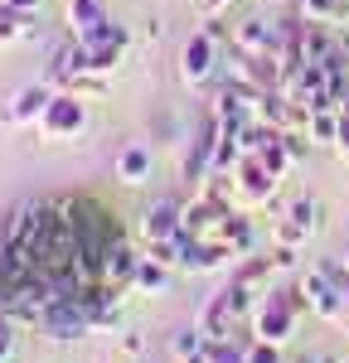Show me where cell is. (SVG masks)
Listing matches in <instances>:
<instances>
[{"label": "cell", "instance_id": "5bb4252c", "mask_svg": "<svg viewBox=\"0 0 349 363\" xmlns=\"http://www.w3.org/2000/svg\"><path fill=\"white\" fill-rule=\"evenodd\" d=\"M116 184H126V189H136V184H145L150 179V169H155V155H150V145H141V140H126L121 150H116Z\"/></svg>", "mask_w": 349, "mask_h": 363}, {"label": "cell", "instance_id": "6da1fadb", "mask_svg": "<svg viewBox=\"0 0 349 363\" xmlns=\"http://www.w3.org/2000/svg\"><path fill=\"white\" fill-rule=\"evenodd\" d=\"M228 29L218 20H204L184 44H179V83L184 87H204L214 73H218V49H223Z\"/></svg>", "mask_w": 349, "mask_h": 363}, {"label": "cell", "instance_id": "30bf717a", "mask_svg": "<svg viewBox=\"0 0 349 363\" xmlns=\"http://www.w3.org/2000/svg\"><path fill=\"white\" fill-rule=\"evenodd\" d=\"M136 267H141V252L131 238H112L107 247H102V286L107 291H131V277H136Z\"/></svg>", "mask_w": 349, "mask_h": 363}, {"label": "cell", "instance_id": "e0dca14e", "mask_svg": "<svg viewBox=\"0 0 349 363\" xmlns=\"http://www.w3.org/2000/svg\"><path fill=\"white\" fill-rule=\"evenodd\" d=\"M209 344L214 339L204 335L199 325H179L170 335V359L174 363H209Z\"/></svg>", "mask_w": 349, "mask_h": 363}, {"label": "cell", "instance_id": "7c38bea8", "mask_svg": "<svg viewBox=\"0 0 349 363\" xmlns=\"http://www.w3.org/2000/svg\"><path fill=\"white\" fill-rule=\"evenodd\" d=\"M126 44H131L126 25H116L112 34H107V39H97V44H83V49H87V73L112 78L116 68H121V58H126Z\"/></svg>", "mask_w": 349, "mask_h": 363}, {"label": "cell", "instance_id": "83f0119b", "mask_svg": "<svg viewBox=\"0 0 349 363\" xmlns=\"http://www.w3.org/2000/svg\"><path fill=\"white\" fill-rule=\"evenodd\" d=\"M121 354H126V359H141V354H145V339L141 335H126V339H121Z\"/></svg>", "mask_w": 349, "mask_h": 363}, {"label": "cell", "instance_id": "cb8c5ba5", "mask_svg": "<svg viewBox=\"0 0 349 363\" xmlns=\"http://www.w3.org/2000/svg\"><path fill=\"white\" fill-rule=\"evenodd\" d=\"M209 363H248V344H233V339H214V344H209Z\"/></svg>", "mask_w": 349, "mask_h": 363}, {"label": "cell", "instance_id": "f546056e", "mask_svg": "<svg viewBox=\"0 0 349 363\" xmlns=\"http://www.w3.org/2000/svg\"><path fill=\"white\" fill-rule=\"evenodd\" d=\"M5 5H15V10H25V15H39V10H44V0H5Z\"/></svg>", "mask_w": 349, "mask_h": 363}, {"label": "cell", "instance_id": "44dd1931", "mask_svg": "<svg viewBox=\"0 0 349 363\" xmlns=\"http://www.w3.org/2000/svg\"><path fill=\"white\" fill-rule=\"evenodd\" d=\"M29 34H34V15H25V10H15V5L0 0V44H10V39H29Z\"/></svg>", "mask_w": 349, "mask_h": 363}, {"label": "cell", "instance_id": "836d02e7", "mask_svg": "<svg viewBox=\"0 0 349 363\" xmlns=\"http://www.w3.org/2000/svg\"><path fill=\"white\" fill-rule=\"evenodd\" d=\"M340 5H345V10H349V0H340Z\"/></svg>", "mask_w": 349, "mask_h": 363}, {"label": "cell", "instance_id": "4316f807", "mask_svg": "<svg viewBox=\"0 0 349 363\" xmlns=\"http://www.w3.org/2000/svg\"><path fill=\"white\" fill-rule=\"evenodd\" d=\"M15 320L10 315H0V363H15Z\"/></svg>", "mask_w": 349, "mask_h": 363}, {"label": "cell", "instance_id": "7a4b0ae2", "mask_svg": "<svg viewBox=\"0 0 349 363\" xmlns=\"http://www.w3.org/2000/svg\"><path fill=\"white\" fill-rule=\"evenodd\" d=\"M301 315H306L301 291H296V286H277V291H267V301H262L257 315H253V335L272 339V344H287V339L296 335V325H301Z\"/></svg>", "mask_w": 349, "mask_h": 363}, {"label": "cell", "instance_id": "d6986e66", "mask_svg": "<svg viewBox=\"0 0 349 363\" xmlns=\"http://www.w3.org/2000/svg\"><path fill=\"white\" fill-rule=\"evenodd\" d=\"M272 277H277L272 257H238V272H233V281H238V286H248V291H262V286H267Z\"/></svg>", "mask_w": 349, "mask_h": 363}, {"label": "cell", "instance_id": "1f68e13d", "mask_svg": "<svg viewBox=\"0 0 349 363\" xmlns=\"http://www.w3.org/2000/svg\"><path fill=\"white\" fill-rule=\"evenodd\" d=\"M345 320H349V286H345Z\"/></svg>", "mask_w": 349, "mask_h": 363}, {"label": "cell", "instance_id": "4fadbf2b", "mask_svg": "<svg viewBox=\"0 0 349 363\" xmlns=\"http://www.w3.org/2000/svg\"><path fill=\"white\" fill-rule=\"evenodd\" d=\"M218 136H223V126L209 116V126L199 131V140L189 145V155H184V184H204L209 179V169H214V150H218Z\"/></svg>", "mask_w": 349, "mask_h": 363}, {"label": "cell", "instance_id": "484cf974", "mask_svg": "<svg viewBox=\"0 0 349 363\" xmlns=\"http://www.w3.org/2000/svg\"><path fill=\"white\" fill-rule=\"evenodd\" d=\"M248 363H282V344H272V339H253V344H248Z\"/></svg>", "mask_w": 349, "mask_h": 363}, {"label": "cell", "instance_id": "f1b7e54d", "mask_svg": "<svg viewBox=\"0 0 349 363\" xmlns=\"http://www.w3.org/2000/svg\"><path fill=\"white\" fill-rule=\"evenodd\" d=\"M233 0H199V10H204V20H218L223 10H228Z\"/></svg>", "mask_w": 349, "mask_h": 363}, {"label": "cell", "instance_id": "277c9868", "mask_svg": "<svg viewBox=\"0 0 349 363\" xmlns=\"http://www.w3.org/2000/svg\"><path fill=\"white\" fill-rule=\"evenodd\" d=\"M83 126H87V102L78 97V92H68V87H58L54 92V102L44 107V116H39V140H73V136H83Z\"/></svg>", "mask_w": 349, "mask_h": 363}, {"label": "cell", "instance_id": "3957f363", "mask_svg": "<svg viewBox=\"0 0 349 363\" xmlns=\"http://www.w3.org/2000/svg\"><path fill=\"white\" fill-rule=\"evenodd\" d=\"M97 330V320H92V310H87L83 296H73V301H54V306L39 315V335L49 339V344H78Z\"/></svg>", "mask_w": 349, "mask_h": 363}, {"label": "cell", "instance_id": "603a6c76", "mask_svg": "<svg viewBox=\"0 0 349 363\" xmlns=\"http://www.w3.org/2000/svg\"><path fill=\"white\" fill-rule=\"evenodd\" d=\"M272 242H277V247H291V252H301L306 242H311V238H306L301 228L291 223V218H277V228H272Z\"/></svg>", "mask_w": 349, "mask_h": 363}, {"label": "cell", "instance_id": "7402d4cb", "mask_svg": "<svg viewBox=\"0 0 349 363\" xmlns=\"http://www.w3.org/2000/svg\"><path fill=\"white\" fill-rule=\"evenodd\" d=\"M335 131H340V112H311L306 116V136L316 145H335Z\"/></svg>", "mask_w": 349, "mask_h": 363}, {"label": "cell", "instance_id": "4dcf8cb0", "mask_svg": "<svg viewBox=\"0 0 349 363\" xmlns=\"http://www.w3.org/2000/svg\"><path fill=\"white\" fill-rule=\"evenodd\" d=\"M316 363H340V359H335V354H320V359Z\"/></svg>", "mask_w": 349, "mask_h": 363}, {"label": "cell", "instance_id": "8fae6325", "mask_svg": "<svg viewBox=\"0 0 349 363\" xmlns=\"http://www.w3.org/2000/svg\"><path fill=\"white\" fill-rule=\"evenodd\" d=\"M54 92H58L54 83H29V87H20V92L5 102L0 121H5V126H39V116H44V107H49V102H54Z\"/></svg>", "mask_w": 349, "mask_h": 363}, {"label": "cell", "instance_id": "2e32d148", "mask_svg": "<svg viewBox=\"0 0 349 363\" xmlns=\"http://www.w3.org/2000/svg\"><path fill=\"white\" fill-rule=\"evenodd\" d=\"M233 320H238V315H233V306H228V291H214V296L204 301V310H199V320H194V325H199L209 339H228Z\"/></svg>", "mask_w": 349, "mask_h": 363}, {"label": "cell", "instance_id": "d590c367", "mask_svg": "<svg viewBox=\"0 0 349 363\" xmlns=\"http://www.w3.org/2000/svg\"><path fill=\"white\" fill-rule=\"evenodd\" d=\"M345 267H349V257H345Z\"/></svg>", "mask_w": 349, "mask_h": 363}, {"label": "cell", "instance_id": "ba28073f", "mask_svg": "<svg viewBox=\"0 0 349 363\" xmlns=\"http://www.w3.org/2000/svg\"><path fill=\"white\" fill-rule=\"evenodd\" d=\"M63 20H68V39H78V44H97V39H107L116 29L112 10L102 0H68Z\"/></svg>", "mask_w": 349, "mask_h": 363}, {"label": "cell", "instance_id": "9c48e42d", "mask_svg": "<svg viewBox=\"0 0 349 363\" xmlns=\"http://www.w3.org/2000/svg\"><path fill=\"white\" fill-rule=\"evenodd\" d=\"M277 174L262 165L257 155H248L243 165L233 169V208H253V203H267V199L277 194Z\"/></svg>", "mask_w": 349, "mask_h": 363}, {"label": "cell", "instance_id": "9a60e30c", "mask_svg": "<svg viewBox=\"0 0 349 363\" xmlns=\"http://www.w3.org/2000/svg\"><path fill=\"white\" fill-rule=\"evenodd\" d=\"M218 242H223L233 257H253V247H257V228H253V218H248L243 208H233L228 218L218 223Z\"/></svg>", "mask_w": 349, "mask_h": 363}, {"label": "cell", "instance_id": "8992f818", "mask_svg": "<svg viewBox=\"0 0 349 363\" xmlns=\"http://www.w3.org/2000/svg\"><path fill=\"white\" fill-rule=\"evenodd\" d=\"M296 291H301V301L306 310L316 315V320H330V325H345V291H335L320 267H306V272H296Z\"/></svg>", "mask_w": 349, "mask_h": 363}, {"label": "cell", "instance_id": "d4e9b609", "mask_svg": "<svg viewBox=\"0 0 349 363\" xmlns=\"http://www.w3.org/2000/svg\"><path fill=\"white\" fill-rule=\"evenodd\" d=\"M257 160H262V165H267V169H272V174H277V179H282V174H287V169L296 165V160H291V155H287V145H282V136L272 140V145H267V150H262Z\"/></svg>", "mask_w": 349, "mask_h": 363}, {"label": "cell", "instance_id": "ac0fdd59", "mask_svg": "<svg viewBox=\"0 0 349 363\" xmlns=\"http://www.w3.org/2000/svg\"><path fill=\"white\" fill-rule=\"evenodd\" d=\"M170 281H174V267H165V262H155V257L141 252V267H136V277H131V291H136V296H165Z\"/></svg>", "mask_w": 349, "mask_h": 363}, {"label": "cell", "instance_id": "ffe728a7", "mask_svg": "<svg viewBox=\"0 0 349 363\" xmlns=\"http://www.w3.org/2000/svg\"><path fill=\"white\" fill-rule=\"evenodd\" d=\"M287 218L301 228L306 238H316V233H320V199H316V194H296V199L287 203Z\"/></svg>", "mask_w": 349, "mask_h": 363}, {"label": "cell", "instance_id": "d6a6232c", "mask_svg": "<svg viewBox=\"0 0 349 363\" xmlns=\"http://www.w3.org/2000/svg\"><path fill=\"white\" fill-rule=\"evenodd\" d=\"M345 339H349V320H345Z\"/></svg>", "mask_w": 349, "mask_h": 363}, {"label": "cell", "instance_id": "52a82bcc", "mask_svg": "<svg viewBox=\"0 0 349 363\" xmlns=\"http://www.w3.org/2000/svg\"><path fill=\"white\" fill-rule=\"evenodd\" d=\"M184 233V203L179 199H155V203H145L141 218H136V238H141L145 247L150 242H174Z\"/></svg>", "mask_w": 349, "mask_h": 363}, {"label": "cell", "instance_id": "e575fe53", "mask_svg": "<svg viewBox=\"0 0 349 363\" xmlns=\"http://www.w3.org/2000/svg\"><path fill=\"white\" fill-rule=\"evenodd\" d=\"M97 363H112V359H97Z\"/></svg>", "mask_w": 349, "mask_h": 363}, {"label": "cell", "instance_id": "5b68a950", "mask_svg": "<svg viewBox=\"0 0 349 363\" xmlns=\"http://www.w3.org/2000/svg\"><path fill=\"white\" fill-rule=\"evenodd\" d=\"M228 54H243V58H282V29L277 20H262V15H248V20H238L228 29ZM287 68V63H282Z\"/></svg>", "mask_w": 349, "mask_h": 363}]
</instances>
